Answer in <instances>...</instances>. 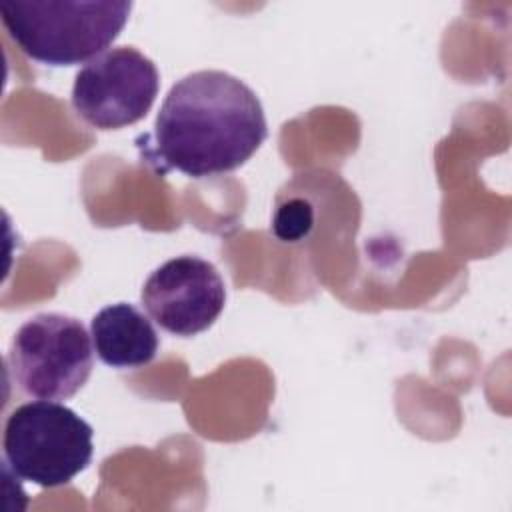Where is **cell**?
Wrapping results in <instances>:
<instances>
[{
	"instance_id": "cell-1",
	"label": "cell",
	"mask_w": 512,
	"mask_h": 512,
	"mask_svg": "<svg viewBox=\"0 0 512 512\" xmlns=\"http://www.w3.org/2000/svg\"><path fill=\"white\" fill-rule=\"evenodd\" d=\"M268 136L256 92L222 70H198L166 94L142 154L160 172L208 178L240 168Z\"/></svg>"
},
{
	"instance_id": "cell-8",
	"label": "cell",
	"mask_w": 512,
	"mask_h": 512,
	"mask_svg": "<svg viewBox=\"0 0 512 512\" xmlns=\"http://www.w3.org/2000/svg\"><path fill=\"white\" fill-rule=\"evenodd\" d=\"M312 224H314L312 206L302 198H292L276 210L272 230L280 240L296 242L308 236Z\"/></svg>"
},
{
	"instance_id": "cell-4",
	"label": "cell",
	"mask_w": 512,
	"mask_h": 512,
	"mask_svg": "<svg viewBox=\"0 0 512 512\" xmlns=\"http://www.w3.org/2000/svg\"><path fill=\"white\" fill-rule=\"evenodd\" d=\"M92 356V336L78 318L40 312L16 330L6 362L24 394L66 400L90 378Z\"/></svg>"
},
{
	"instance_id": "cell-3",
	"label": "cell",
	"mask_w": 512,
	"mask_h": 512,
	"mask_svg": "<svg viewBox=\"0 0 512 512\" xmlns=\"http://www.w3.org/2000/svg\"><path fill=\"white\" fill-rule=\"evenodd\" d=\"M92 436V426L72 408L52 400L26 402L6 418L4 460L26 482L42 488L64 486L88 468Z\"/></svg>"
},
{
	"instance_id": "cell-2",
	"label": "cell",
	"mask_w": 512,
	"mask_h": 512,
	"mask_svg": "<svg viewBox=\"0 0 512 512\" xmlns=\"http://www.w3.org/2000/svg\"><path fill=\"white\" fill-rule=\"evenodd\" d=\"M132 2L126 0H8L2 24L32 60L48 66L90 62L120 36Z\"/></svg>"
},
{
	"instance_id": "cell-6",
	"label": "cell",
	"mask_w": 512,
	"mask_h": 512,
	"mask_svg": "<svg viewBox=\"0 0 512 512\" xmlns=\"http://www.w3.org/2000/svg\"><path fill=\"white\" fill-rule=\"evenodd\" d=\"M140 300L162 330L186 338L216 322L226 304V286L212 262L184 254L148 276Z\"/></svg>"
},
{
	"instance_id": "cell-7",
	"label": "cell",
	"mask_w": 512,
	"mask_h": 512,
	"mask_svg": "<svg viewBox=\"0 0 512 512\" xmlns=\"http://www.w3.org/2000/svg\"><path fill=\"white\" fill-rule=\"evenodd\" d=\"M96 356L112 368H142L156 358L158 334L134 304L116 302L98 310L90 322Z\"/></svg>"
},
{
	"instance_id": "cell-5",
	"label": "cell",
	"mask_w": 512,
	"mask_h": 512,
	"mask_svg": "<svg viewBox=\"0 0 512 512\" xmlns=\"http://www.w3.org/2000/svg\"><path fill=\"white\" fill-rule=\"evenodd\" d=\"M158 88L156 64L134 46H118L78 70L72 108L90 126L116 130L142 120L152 108Z\"/></svg>"
}]
</instances>
